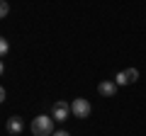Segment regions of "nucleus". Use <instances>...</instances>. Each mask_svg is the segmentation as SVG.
<instances>
[{
	"label": "nucleus",
	"instance_id": "nucleus-12",
	"mask_svg": "<svg viewBox=\"0 0 146 136\" xmlns=\"http://www.w3.org/2000/svg\"><path fill=\"white\" fill-rule=\"evenodd\" d=\"M3 71H5V66H3V61H0V75H3Z\"/></svg>",
	"mask_w": 146,
	"mask_h": 136
},
{
	"label": "nucleus",
	"instance_id": "nucleus-4",
	"mask_svg": "<svg viewBox=\"0 0 146 136\" xmlns=\"http://www.w3.org/2000/svg\"><path fill=\"white\" fill-rule=\"evenodd\" d=\"M117 88H119V85H117L115 80H102V83L98 85V92L102 95V97H115V95H117Z\"/></svg>",
	"mask_w": 146,
	"mask_h": 136
},
{
	"label": "nucleus",
	"instance_id": "nucleus-10",
	"mask_svg": "<svg viewBox=\"0 0 146 136\" xmlns=\"http://www.w3.org/2000/svg\"><path fill=\"white\" fill-rule=\"evenodd\" d=\"M3 102H5V88L0 85V105H3Z\"/></svg>",
	"mask_w": 146,
	"mask_h": 136
},
{
	"label": "nucleus",
	"instance_id": "nucleus-9",
	"mask_svg": "<svg viewBox=\"0 0 146 136\" xmlns=\"http://www.w3.org/2000/svg\"><path fill=\"white\" fill-rule=\"evenodd\" d=\"M124 73H127V78H129V83H136V78H139V71H136V68H127Z\"/></svg>",
	"mask_w": 146,
	"mask_h": 136
},
{
	"label": "nucleus",
	"instance_id": "nucleus-6",
	"mask_svg": "<svg viewBox=\"0 0 146 136\" xmlns=\"http://www.w3.org/2000/svg\"><path fill=\"white\" fill-rule=\"evenodd\" d=\"M10 15V5H7V0H0V20H5Z\"/></svg>",
	"mask_w": 146,
	"mask_h": 136
},
{
	"label": "nucleus",
	"instance_id": "nucleus-3",
	"mask_svg": "<svg viewBox=\"0 0 146 136\" xmlns=\"http://www.w3.org/2000/svg\"><path fill=\"white\" fill-rule=\"evenodd\" d=\"M68 114H71V105H68V102L58 100V102H54V105H51V117H54V121H66Z\"/></svg>",
	"mask_w": 146,
	"mask_h": 136
},
{
	"label": "nucleus",
	"instance_id": "nucleus-8",
	"mask_svg": "<svg viewBox=\"0 0 146 136\" xmlns=\"http://www.w3.org/2000/svg\"><path fill=\"white\" fill-rule=\"evenodd\" d=\"M7 51H10V44H7V39H5V37H0V58L5 56Z\"/></svg>",
	"mask_w": 146,
	"mask_h": 136
},
{
	"label": "nucleus",
	"instance_id": "nucleus-5",
	"mask_svg": "<svg viewBox=\"0 0 146 136\" xmlns=\"http://www.w3.org/2000/svg\"><path fill=\"white\" fill-rule=\"evenodd\" d=\"M7 131H10L12 136L22 134V131H25V121H22V117H10V119H7Z\"/></svg>",
	"mask_w": 146,
	"mask_h": 136
},
{
	"label": "nucleus",
	"instance_id": "nucleus-11",
	"mask_svg": "<svg viewBox=\"0 0 146 136\" xmlns=\"http://www.w3.org/2000/svg\"><path fill=\"white\" fill-rule=\"evenodd\" d=\"M51 136H71V134H68V131H63V129H61V131H54Z\"/></svg>",
	"mask_w": 146,
	"mask_h": 136
},
{
	"label": "nucleus",
	"instance_id": "nucleus-1",
	"mask_svg": "<svg viewBox=\"0 0 146 136\" xmlns=\"http://www.w3.org/2000/svg\"><path fill=\"white\" fill-rule=\"evenodd\" d=\"M32 134L34 136H51L54 134V117L51 114H39L32 119Z\"/></svg>",
	"mask_w": 146,
	"mask_h": 136
},
{
	"label": "nucleus",
	"instance_id": "nucleus-2",
	"mask_svg": "<svg viewBox=\"0 0 146 136\" xmlns=\"http://www.w3.org/2000/svg\"><path fill=\"white\" fill-rule=\"evenodd\" d=\"M71 112L73 117H80V119H85V117H90V112H93V107H90V102L85 97H76L71 102Z\"/></svg>",
	"mask_w": 146,
	"mask_h": 136
},
{
	"label": "nucleus",
	"instance_id": "nucleus-7",
	"mask_svg": "<svg viewBox=\"0 0 146 136\" xmlns=\"http://www.w3.org/2000/svg\"><path fill=\"white\" fill-rule=\"evenodd\" d=\"M115 83H117V85H129V78H127L124 71H119V73L115 75Z\"/></svg>",
	"mask_w": 146,
	"mask_h": 136
}]
</instances>
